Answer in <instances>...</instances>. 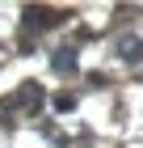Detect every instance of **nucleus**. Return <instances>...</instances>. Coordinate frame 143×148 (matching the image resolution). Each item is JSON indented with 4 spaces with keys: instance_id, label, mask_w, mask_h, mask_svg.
Wrapping results in <instances>:
<instances>
[{
    "instance_id": "20e7f679",
    "label": "nucleus",
    "mask_w": 143,
    "mask_h": 148,
    "mask_svg": "<svg viewBox=\"0 0 143 148\" xmlns=\"http://www.w3.org/2000/svg\"><path fill=\"white\" fill-rule=\"evenodd\" d=\"M17 102H21L25 110H38V106H42V85L25 80V85H21V93H17Z\"/></svg>"
},
{
    "instance_id": "39448f33",
    "label": "nucleus",
    "mask_w": 143,
    "mask_h": 148,
    "mask_svg": "<svg viewBox=\"0 0 143 148\" xmlns=\"http://www.w3.org/2000/svg\"><path fill=\"white\" fill-rule=\"evenodd\" d=\"M72 106H76V97H72V93H59V97H55V110H72Z\"/></svg>"
},
{
    "instance_id": "f03ea898",
    "label": "nucleus",
    "mask_w": 143,
    "mask_h": 148,
    "mask_svg": "<svg viewBox=\"0 0 143 148\" xmlns=\"http://www.w3.org/2000/svg\"><path fill=\"white\" fill-rule=\"evenodd\" d=\"M51 68L63 72V76H72V72H76V51H72V47H59L55 55H51Z\"/></svg>"
},
{
    "instance_id": "7ed1b4c3",
    "label": "nucleus",
    "mask_w": 143,
    "mask_h": 148,
    "mask_svg": "<svg viewBox=\"0 0 143 148\" xmlns=\"http://www.w3.org/2000/svg\"><path fill=\"white\" fill-rule=\"evenodd\" d=\"M118 55L126 59V64H139V59H143V42H139V38H135V34L118 38Z\"/></svg>"
},
{
    "instance_id": "f257e3e1",
    "label": "nucleus",
    "mask_w": 143,
    "mask_h": 148,
    "mask_svg": "<svg viewBox=\"0 0 143 148\" xmlns=\"http://www.w3.org/2000/svg\"><path fill=\"white\" fill-rule=\"evenodd\" d=\"M59 21H63V13H55V9H42V4L25 9V25H34V30H46V25H59Z\"/></svg>"
}]
</instances>
